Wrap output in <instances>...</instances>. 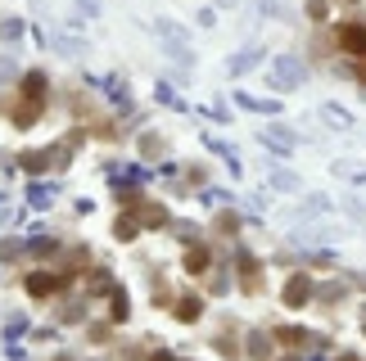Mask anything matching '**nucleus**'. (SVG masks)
Wrapping results in <instances>:
<instances>
[{
	"mask_svg": "<svg viewBox=\"0 0 366 361\" xmlns=\"http://www.w3.org/2000/svg\"><path fill=\"white\" fill-rule=\"evenodd\" d=\"M303 82H308V59L303 55H276L272 72H267V86H272L276 95H289V91H299Z\"/></svg>",
	"mask_w": 366,
	"mask_h": 361,
	"instance_id": "1",
	"label": "nucleus"
},
{
	"mask_svg": "<svg viewBox=\"0 0 366 361\" xmlns=\"http://www.w3.org/2000/svg\"><path fill=\"white\" fill-rule=\"evenodd\" d=\"M41 99H45V72H28V77H23V104H18V113H14L18 127H32V122H36Z\"/></svg>",
	"mask_w": 366,
	"mask_h": 361,
	"instance_id": "2",
	"label": "nucleus"
},
{
	"mask_svg": "<svg viewBox=\"0 0 366 361\" xmlns=\"http://www.w3.org/2000/svg\"><path fill=\"white\" fill-rule=\"evenodd\" d=\"M335 45H339V55H348V59H366V23H339Z\"/></svg>",
	"mask_w": 366,
	"mask_h": 361,
	"instance_id": "3",
	"label": "nucleus"
},
{
	"mask_svg": "<svg viewBox=\"0 0 366 361\" xmlns=\"http://www.w3.org/2000/svg\"><path fill=\"white\" fill-rule=\"evenodd\" d=\"M312 276H289V284H285V294H280V298H285V307H308L312 303Z\"/></svg>",
	"mask_w": 366,
	"mask_h": 361,
	"instance_id": "4",
	"label": "nucleus"
},
{
	"mask_svg": "<svg viewBox=\"0 0 366 361\" xmlns=\"http://www.w3.org/2000/svg\"><path fill=\"white\" fill-rule=\"evenodd\" d=\"M262 55H267L262 45H249V50H240V55H231L226 72H231V77H244V72H249V68H258V64H262Z\"/></svg>",
	"mask_w": 366,
	"mask_h": 361,
	"instance_id": "5",
	"label": "nucleus"
},
{
	"mask_svg": "<svg viewBox=\"0 0 366 361\" xmlns=\"http://www.w3.org/2000/svg\"><path fill=\"white\" fill-rule=\"evenodd\" d=\"M267 185L280 190V194H294V190H303V177L289 172V167H267Z\"/></svg>",
	"mask_w": 366,
	"mask_h": 361,
	"instance_id": "6",
	"label": "nucleus"
},
{
	"mask_svg": "<svg viewBox=\"0 0 366 361\" xmlns=\"http://www.w3.org/2000/svg\"><path fill=\"white\" fill-rule=\"evenodd\" d=\"M59 284H64V280H59V276H50V271H32V276L23 280V289H28V294H36V298H50V294H59Z\"/></svg>",
	"mask_w": 366,
	"mask_h": 361,
	"instance_id": "7",
	"label": "nucleus"
},
{
	"mask_svg": "<svg viewBox=\"0 0 366 361\" xmlns=\"http://www.w3.org/2000/svg\"><path fill=\"white\" fill-rule=\"evenodd\" d=\"M235 267H240V284H244V289H258V257H253V253H244V248H240V253H235Z\"/></svg>",
	"mask_w": 366,
	"mask_h": 361,
	"instance_id": "8",
	"label": "nucleus"
},
{
	"mask_svg": "<svg viewBox=\"0 0 366 361\" xmlns=\"http://www.w3.org/2000/svg\"><path fill=\"white\" fill-rule=\"evenodd\" d=\"M136 221H140V226H150V231H158V226H167V208L140 204V208H136Z\"/></svg>",
	"mask_w": 366,
	"mask_h": 361,
	"instance_id": "9",
	"label": "nucleus"
},
{
	"mask_svg": "<svg viewBox=\"0 0 366 361\" xmlns=\"http://www.w3.org/2000/svg\"><path fill=\"white\" fill-rule=\"evenodd\" d=\"M55 50H59V55H68V59H82V55H87V41L72 36V32H59L55 36Z\"/></svg>",
	"mask_w": 366,
	"mask_h": 361,
	"instance_id": "10",
	"label": "nucleus"
},
{
	"mask_svg": "<svg viewBox=\"0 0 366 361\" xmlns=\"http://www.w3.org/2000/svg\"><path fill=\"white\" fill-rule=\"evenodd\" d=\"M321 118L331 122V127H339V131H348V127H353V113H348L344 104H321Z\"/></svg>",
	"mask_w": 366,
	"mask_h": 361,
	"instance_id": "11",
	"label": "nucleus"
},
{
	"mask_svg": "<svg viewBox=\"0 0 366 361\" xmlns=\"http://www.w3.org/2000/svg\"><path fill=\"white\" fill-rule=\"evenodd\" d=\"M272 357V339L262 330H249V361H267Z\"/></svg>",
	"mask_w": 366,
	"mask_h": 361,
	"instance_id": "12",
	"label": "nucleus"
},
{
	"mask_svg": "<svg viewBox=\"0 0 366 361\" xmlns=\"http://www.w3.org/2000/svg\"><path fill=\"white\" fill-rule=\"evenodd\" d=\"M18 167H23V172H45V167H50V149H32V154H18Z\"/></svg>",
	"mask_w": 366,
	"mask_h": 361,
	"instance_id": "13",
	"label": "nucleus"
},
{
	"mask_svg": "<svg viewBox=\"0 0 366 361\" xmlns=\"http://www.w3.org/2000/svg\"><path fill=\"white\" fill-rule=\"evenodd\" d=\"M235 104H244V109H253V113H280V99H253V95H235Z\"/></svg>",
	"mask_w": 366,
	"mask_h": 361,
	"instance_id": "14",
	"label": "nucleus"
},
{
	"mask_svg": "<svg viewBox=\"0 0 366 361\" xmlns=\"http://www.w3.org/2000/svg\"><path fill=\"white\" fill-rule=\"evenodd\" d=\"M28 204H32V208H50V204H55V185L36 181L32 190H28Z\"/></svg>",
	"mask_w": 366,
	"mask_h": 361,
	"instance_id": "15",
	"label": "nucleus"
},
{
	"mask_svg": "<svg viewBox=\"0 0 366 361\" xmlns=\"http://www.w3.org/2000/svg\"><path fill=\"white\" fill-rule=\"evenodd\" d=\"M186 271H190V276H199V271H209V248H199V244H194L190 253H186Z\"/></svg>",
	"mask_w": 366,
	"mask_h": 361,
	"instance_id": "16",
	"label": "nucleus"
},
{
	"mask_svg": "<svg viewBox=\"0 0 366 361\" xmlns=\"http://www.w3.org/2000/svg\"><path fill=\"white\" fill-rule=\"evenodd\" d=\"M158 36H167V41H190V32L181 28L177 18H158Z\"/></svg>",
	"mask_w": 366,
	"mask_h": 361,
	"instance_id": "17",
	"label": "nucleus"
},
{
	"mask_svg": "<svg viewBox=\"0 0 366 361\" xmlns=\"http://www.w3.org/2000/svg\"><path fill=\"white\" fill-rule=\"evenodd\" d=\"M199 312H204L199 298H181L177 303V321H199Z\"/></svg>",
	"mask_w": 366,
	"mask_h": 361,
	"instance_id": "18",
	"label": "nucleus"
},
{
	"mask_svg": "<svg viewBox=\"0 0 366 361\" xmlns=\"http://www.w3.org/2000/svg\"><path fill=\"white\" fill-rule=\"evenodd\" d=\"M253 14H262V18H289L285 9H280V0H253Z\"/></svg>",
	"mask_w": 366,
	"mask_h": 361,
	"instance_id": "19",
	"label": "nucleus"
},
{
	"mask_svg": "<svg viewBox=\"0 0 366 361\" xmlns=\"http://www.w3.org/2000/svg\"><path fill=\"white\" fill-rule=\"evenodd\" d=\"M18 36H23V23H18V18H5V23H0V41H5V45H18Z\"/></svg>",
	"mask_w": 366,
	"mask_h": 361,
	"instance_id": "20",
	"label": "nucleus"
},
{
	"mask_svg": "<svg viewBox=\"0 0 366 361\" xmlns=\"http://www.w3.org/2000/svg\"><path fill=\"white\" fill-rule=\"evenodd\" d=\"M140 154H145V158H158V154H163V135H154V131L140 135Z\"/></svg>",
	"mask_w": 366,
	"mask_h": 361,
	"instance_id": "21",
	"label": "nucleus"
},
{
	"mask_svg": "<svg viewBox=\"0 0 366 361\" xmlns=\"http://www.w3.org/2000/svg\"><path fill=\"white\" fill-rule=\"evenodd\" d=\"M136 231H140V221H136V217H118V226H113L118 240H136Z\"/></svg>",
	"mask_w": 366,
	"mask_h": 361,
	"instance_id": "22",
	"label": "nucleus"
},
{
	"mask_svg": "<svg viewBox=\"0 0 366 361\" xmlns=\"http://www.w3.org/2000/svg\"><path fill=\"white\" fill-rule=\"evenodd\" d=\"M326 14H331V0H308V18L312 23H326Z\"/></svg>",
	"mask_w": 366,
	"mask_h": 361,
	"instance_id": "23",
	"label": "nucleus"
},
{
	"mask_svg": "<svg viewBox=\"0 0 366 361\" xmlns=\"http://www.w3.org/2000/svg\"><path fill=\"white\" fill-rule=\"evenodd\" d=\"M344 294H348V289H344V280H331V284L321 289V298H326V303H339Z\"/></svg>",
	"mask_w": 366,
	"mask_h": 361,
	"instance_id": "24",
	"label": "nucleus"
},
{
	"mask_svg": "<svg viewBox=\"0 0 366 361\" xmlns=\"http://www.w3.org/2000/svg\"><path fill=\"white\" fill-rule=\"evenodd\" d=\"M217 231H222V235H235V231H240V217H235V213H222V217H217Z\"/></svg>",
	"mask_w": 366,
	"mask_h": 361,
	"instance_id": "25",
	"label": "nucleus"
},
{
	"mask_svg": "<svg viewBox=\"0 0 366 361\" xmlns=\"http://www.w3.org/2000/svg\"><path fill=\"white\" fill-rule=\"evenodd\" d=\"M18 253H23V244H18V240H5V244H0V262H14Z\"/></svg>",
	"mask_w": 366,
	"mask_h": 361,
	"instance_id": "26",
	"label": "nucleus"
},
{
	"mask_svg": "<svg viewBox=\"0 0 366 361\" xmlns=\"http://www.w3.org/2000/svg\"><path fill=\"white\" fill-rule=\"evenodd\" d=\"M280 343H289V348L303 343V330H299V326H280Z\"/></svg>",
	"mask_w": 366,
	"mask_h": 361,
	"instance_id": "27",
	"label": "nucleus"
},
{
	"mask_svg": "<svg viewBox=\"0 0 366 361\" xmlns=\"http://www.w3.org/2000/svg\"><path fill=\"white\" fill-rule=\"evenodd\" d=\"M127 312H131V303H127V294H118V298H113V316H118V321H127Z\"/></svg>",
	"mask_w": 366,
	"mask_h": 361,
	"instance_id": "28",
	"label": "nucleus"
},
{
	"mask_svg": "<svg viewBox=\"0 0 366 361\" xmlns=\"http://www.w3.org/2000/svg\"><path fill=\"white\" fill-rule=\"evenodd\" d=\"M77 14H87V18H95V14H100V0H77Z\"/></svg>",
	"mask_w": 366,
	"mask_h": 361,
	"instance_id": "29",
	"label": "nucleus"
},
{
	"mask_svg": "<svg viewBox=\"0 0 366 361\" xmlns=\"http://www.w3.org/2000/svg\"><path fill=\"white\" fill-rule=\"evenodd\" d=\"M23 330H28V316H14V321H9V330H5V334H9V339H18Z\"/></svg>",
	"mask_w": 366,
	"mask_h": 361,
	"instance_id": "30",
	"label": "nucleus"
},
{
	"mask_svg": "<svg viewBox=\"0 0 366 361\" xmlns=\"http://www.w3.org/2000/svg\"><path fill=\"white\" fill-rule=\"evenodd\" d=\"M308 208H312V213H326V208H331V199H326V194H312Z\"/></svg>",
	"mask_w": 366,
	"mask_h": 361,
	"instance_id": "31",
	"label": "nucleus"
},
{
	"mask_svg": "<svg viewBox=\"0 0 366 361\" xmlns=\"http://www.w3.org/2000/svg\"><path fill=\"white\" fill-rule=\"evenodd\" d=\"M113 194H118V199H127V204H131V199H136V185H122V181H118V185H113Z\"/></svg>",
	"mask_w": 366,
	"mask_h": 361,
	"instance_id": "32",
	"label": "nucleus"
},
{
	"mask_svg": "<svg viewBox=\"0 0 366 361\" xmlns=\"http://www.w3.org/2000/svg\"><path fill=\"white\" fill-rule=\"evenodd\" d=\"M55 248H59L55 240H32V253H55Z\"/></svg>",
	"mask_w": 366,
	"mask_h": 361,
	"instance_id": "33",
	"label": "nucleus"
},
{
	"mask_svg": "<svg viewBox=\"0 0 366 361\" xmlns=\"http://www.w3.org/2000/svg\"><path fill=\"white\" fill-rule=\"evenodd\" d=\"M82 312H87L82 303H68V307H64V321H82Z\"/></svg>",
	"mask_w": 366,
	"mask_h": 361,
	"instance_id": "34",
	"label": "nucleus"
},
{
	"mask_svg": "<svg viewBox=\"0 0 366 361\" xmlns=\"http://www.w3.org/2000/svg\"><path fill=\"white\" fill-rule=\"evenodd\" d=\"M0 82H14V64L9 59H0Z\"/></svg>",
	"mask_w": 366,
	"mask_h": 361,
	"instance_id": "35",
	"label": "nucleus"
},
{
	"mask_svg": "<svg viewBox=\"0 0 366 361\" xmlns=\"http://www.w3.org/2000/svg\"><path fill=\"white\" fill-rule=\"evenodd\" d=\"M150 361H177V357H172V352H154Z\"/></svg>",
	"mask_w": 366,
	"mask_h": 361,
	"instance_id": "36",
	"label": "nucleus"
},
{
	"mask_svg": "<svg viewBox=\"0 0 366 361\" xmlns=\"http://www.w3.org/2000/svg\"><path fill=\"white\" fill-rule=\"evenodd\" d=\"M335 361H357V357H353V352H344V357H335Z\"/></svg>",
	"mask_w": 366,
	"mask_h": 361,
	"instance_id": "37",
	"label": "nucleus"
},
{
	"mask_svg": "<svg viewBox=\"0 0 366 361\" xmlns=\"http://www.w3.org/2000/svg\"><path fill=\"white\" fill-rule=\"evenodd\" d=\"M59 361H72V357H59Z\"/></svg>",
	"mask_w": 366,
	"mask_h": 361,
	"instance_id": "38",
	"label": "nucleus"
},
{
	"mask_svg": "<svg viewBox=\"0 0 366 361\" xmlns=\"http://www.w3.org/2000/svg\"><path fill=\"white\" fill-rule=\"evenodd\" d=\"M348 5H357V0H348Z\"/></svg>",
	"mask_w": 366,
	"mask_h": 361,
	"instance_id": "39",
	"label": "nucleus"
},
{
	"mask_svg": "<svg viewBox=\"0 0 366 361\" xmlns=\"http://www.w3.org/2000/svg\"><path fill=\"white\" fill-rule=\"evenodd\" d=\"M362 95H366V86H362Z\"/></svg>",
	"mask_w": 366,
	"mask_h": 361,
	"instance_id": "40",
	"label": "nucleus"
},
{
	"mask_svg": "<svg viewBox=\"0 0 366 361\" xmlns=\"http://www.w3.org/2000/svg\"><path fill=\"white\" fill-rule=\"evenodd\" d=\"M362 334H366V330H362Z\"/></svg>",
	"mask_w": 366,
	"mask_h": 361,
	"instance_id": "41",
	"label": "nucleus"
}]
</instances>
